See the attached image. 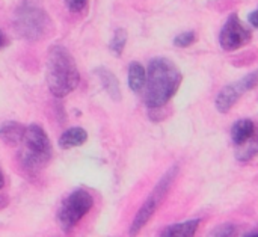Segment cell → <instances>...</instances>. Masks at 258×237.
I'll list each match as a JSON object with an SVG mask.
<instances>
[{"mask_svg": "<svg viewBox=\"0 0 258 237\" xmlns=\"http://www.w3.org/2000/svg\"><path fill=\"white\" fill-rule=\"evenodd\" d=\"M181 82V71L172 61L166 57L153 59L148 65L147 82L144 86V101L147 107H163L177 94Z\"/></svg>", "mask_w": 258, "mask_h": 237, "instance_id": "6da1fadb", "label": "cell"}, {"mask_svg": "<svg viewBox=\"0 0 258 237\" xmlns=\"http://www.w3.org/2000/svg\"><path fill=\"white\" fill-rule=\"evenodd\" d=\"M45 80L50 92L57 97L71 94L80 82V74L73 54L62 45H53L47 54Z\"/></svg>", "mask_w": 258, "mask_h": 237, "instance_id": "7a4b0ae2", "label": "cell"}, {"mask_svg": "<svg viewBox=\"0 0 258 237\" xmlns=\"http://www.w3.org/2000/svg\"><path fill=\"white\" fill-rule=\"evenodd\" d=\"M51 154H53L51 144L44 129L38 124L27 126L24 138L21 141V151H20L21 168L30 174L39 172L48 165Z\"/></svg>", "mask_w": 258, "mask_h": 237, "instance_id": "3957f363", "label": "cell"}, {"mask_svg": "<svg viewBox=\"0 0 258 237\" xmlns=\"http://www.w3.org/2000/svg\"><path fill=\"white\" fill-rule=\"evenodd\" d=\"M14 29L27 41H39L51 32L53 23L44 9L23 5L14 15Z\"/></svg>", "mask_w": 258, "mask_h": 237, "instance_id": "277c9868", "label": "cell"}, {"mask_svg": "<svg viewBox=\"0 0 258 237\" xmlns=\"http://www.w3.org/2000/svg\"><path fill=\"white\" fill-rule=\"evenodd\" d=\"M177 174H178V166H172L169 168L165 175L160 179V182L156 185V188L153 189V192L148 195V198L145 200V203L142 204L141 210L136 213L133 222H132V227H130V234L132 236H136L147 224L148 221L153 218V215L156 213V210L159 209V206L162 204V201L165 200V197L168 195V192L171 191L175 179H177Z\"/></svg>", "mask_w": 258, "mask_h": 237, "instance_id": "5b68a950", "label": "cell"}, {"mask_svg": "<svg viewBox=\"0 0 258 237\" xmlns=\"http://www.w3.org/2000/svg\"><path fill=\"white\" fill-rule=\"evenodd\" d=\"M94 206L92 195L85 189L71 192L57 210V222L65 233H70L85 218Z\"/></svg>", "mask_w": 258, "mask_h": 237, "instance_id": "8992f818", "label": "cell"}, {"mask_svg": "<svg viewBox=\"0 0 258 237\" xmlns=\"http://www.w3.org/2000/svg\"><path fill=\"white\" fill-rule=\"evenodd\" d=\"M252 39V32L249 27H246L237 14H233L228 17L227 23L224 24L221 35H219V42L221 47L225 51H234L246 44H249Z\"/></svg>", "mask_w": 258, "mask_h": 237, "instance_id": "52a82bcc", "label": "cell"}, {"mask_svg": "<svg viewBox=\"0 0 258 237\" xmlns=\"http://www.w3.org/2000/svg\"><path fill=\"white\" fill-rule=\"evenodd\" d=\"M258 83V71L254 73H249L248 76H245L243 79L231 83V85H227L218 95H216V109L221 112V113H227L237 101L239 98L251 91L254 86H257Z\"/></svg>", "mask_w": 258, "mask_h": 237, "instance_id": "ba28073f", "label": "cell"}, {"mask_svg": "<svg viewBox=\"0 0 258 237\" xmlns=\"http://www.w3.org/2000/svg\"><path fill=\"white\" fill-rule=\"evenodd\" d=\"M95 74H97L101 86L107 92V95L113 101H119L121 100V88H119V82H118L116 76L112 71H109L107 68H104V67L97 68L95 70Z\"/></svg>", "mask_w": 258, "mask_h": 237, "instance_id": "9c48e42d", "label": "cell"}, {"mask_svg": "<svg viewBox=\"0 0 258 237\" xmlns=\"http://www.w3.org/2000/svg\"><path fill=\"white\" fill-rule=\"evenodd\" d=\"M26 133V127H23L17 121H6L0 126V139L11 147L20 145Z\"/></svg>", "mask_w": 258, "mask_h": 237, "instance_id": "30bf717a", "label": "cell"}, {"mask_svg": "<svg viewBox=\"0 0 258 237\" xmlns=\"http://www.w3.org/2000/svg\"><path fill=\"white\" fill-rule=\"evenodd\" d=\"M88 141V133L82 127H71L67 132H63L59 138V147L62 150H70L74 147H80Z\"/></svg>", "mask_w": 258, "mask_h": 237, "instance_id": "8fae6325", "label": "cell"}, {"mask_svg": "<svg viewBox=\"0 0 258 237\" xmlns=\"http://www.w3.org/2000/svg\"><path fill=\"white\" fill-rule=\"evenodd\" d=\"M255 133V124L251 120H239L231 129V139L239 147L248 142Z\"/></svg>", "mask_w": 258, "mask_h": 237, "instance_id": "7c38bea8", "label": "cell"}, {"mask_svg": "<svg viewBox=\"0 0 258 237\" xmlns=\"http://www.w3.org/2000/svg\"><path fill=\"white\" fill-rule=\"evenodd\" d=\"M200 227V219H190L181 224H174L169 225L168 228H165L160 236L163 237H190L195 236V233L198 231Z\"/></svg>", "mask_w": 258, "mask_h": 237, "instance_id": "4fadbf2b", "label": "cell"}, {"mask_svg": "<svg viewBox=\"0 0 258 237\" xmlns=\"http://www.w3.org/2000/svg\"><path fill=\"white\" fill-rule=\"evenodd\" d=\"M147 82L145 68L139 62H132L128 67V86L133 92H141Z\"/></svg>", "mask_w": 258, "mask_h": 237, "instance_id": "5bb4252c", "label": "cell"}, {"mask_svg": "<svg viewBox=\"0 0 258 237\" xmlns=\"http://www.w3.org/2000/svg\"><path fill=\"white\" fill-rule=\"evenodd\" d=\"M255 156H258V133H254V136L243 145H239V150L236 151V157L242 162L249 160Z\"/></svg>", "mask_w": 258, "mask_h": 237, "instance_id": "9a60e30c", "label": "cell"}, {"mask_svg": "<svg viewBox=\"0 0 258 237\" xmlns=\"http://www.w3.org/2000/svg\"><path fill=\"white\" fill-rule=\"evenodd\" d=\"M125 44H127V32L124 29H116L110 41V51L116 56H121Z\"/></svg>", "mask_w": 258, "mask_h": 237, "instance_id": "2e32d148", "label": "cell"}, {"mask_svg": "<svg viewBox=\"0 0 258 237\" xmlns=\"http://www.w3.org/2000/svg\"><path fill=\"white\" fill-rule=\"evenodd\" d=\"M195 39H197L195 32L189 30V32H183V33H180V35H177L175 39H174V44H175L177 47H180V48H186V47L192 45V44L195 42Z\"/></svg>", "mask_w": 258, "mask_h": 237, "instance_id": "e0dca14e", "label": "cell"}, {"mask_svg": "<svg viewBox=\"0 0 258 237\" xmlns=\"http://www.w3.org/2000/svg\"><path fill=\"white\" fill-rule=\"evenodd\" d=\"M210 234L212 236H234L236 227L231 224H224V225H219L218 228H215Z\"/></svg>", "mask_w": 258, "mask_h": 237, "instance_id": "ac0fdd59", "label": "cell"}, {"mask_svg": "<svg viewBox=\"0 0 258 237\" xmlns=\"http://www.w3.org/2000/svg\"><path fill=\"white\" fill-rule=\"evenodd\" d=\"M88 5V0H65V6L70 12H82Z\"/></svg>", "mask_w": 258, "mask_h": 237, "instance_id": "d6986e66", "label": "cell"}, {"mask_svg": "<svg viewBox=\"0 0 258 237\" xmlns=\"http://www.w3.org/2000/svg\"><path fill=\"white\" fill-rule=\"evenodd\" d=\"M249 23H251V26H254V27L258 29V9L257 11H252L249 14Z\"/></svg>", "mask_w": 258, "mask_h": 237, "instance_id": "ffe728a7", "label": "cell"}, {"mask_svg": "<svg viewBox=\"0 0 258 237\" xmlns=\"http://www.w3.org/2000/svg\"><path fill=\"white\" fill-rule=\"evenodd\" d=\"M5 44H6V36H5V33L0 30V48H2Z\"/></svg>", "mask_w": 258, "mask_h": 237, "instance_id": "44dd1931", "label": "cell"}, {"mask_svg": "<svg viewBox=\"0 0 258 237\" xmlns=\"http://www.w3.org/2000/svg\"><path fill=\"white\" fill-rule=\"evenodd\" d=\"M5 186V177H3V174H2V171H0V189Z\"/></svg>", "mask_w": 258, "mask_h": 237, "instance_id": "7402d4cb", "label": "cell"}]
</instances>
